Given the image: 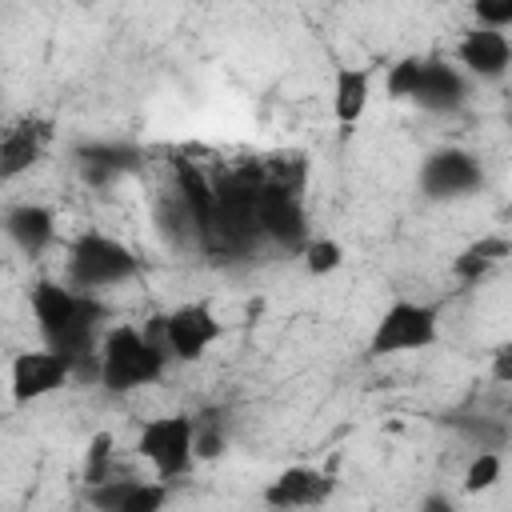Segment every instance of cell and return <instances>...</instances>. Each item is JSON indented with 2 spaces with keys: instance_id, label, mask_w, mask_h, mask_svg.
I'll return each instance as SVG.
<instances>
[{
  "instance_id": "7",
  "label": "cell",
  "mask_w": 512,
  "mask_h": 512,
  "mask_svg": "<svg viewBox=\"0 0 512 512\" xmlns=\"http://www.w3.org/2000/svg\"><path fill=\"white\" fill-rule=\"evenodd\" d=\"M68 380H72V364L56 348L16 352L12 356V368H8V384H12V400L16 404H32L40 396H52Z\"/></svg>"
},
{
  "instance_id": "21",
  "label": "cell",
  "mask_w": 512,
  "mask_h": 512,
  "mask_svg": "<svg viewBox=\"0 0 512 512\" xmlns=\"http://www.w3.org/2000/svg\"><path fill=\"white\" fill-rule=\"evenodd\" d=\"M500 468H504L500 452H496V448H480V452L468 460V468H464V488H468V492L492 488V484L500 480Z\"/></svg>"
},
{
  "instance_id": "19",
  "label": "cell",
  "mask_w": 512,
  "mask_h": 512,
  "mask_svg": "<svg viewBox=\"0 0 512 512\" xmlns=\"http://www.w3.org/2000/svg\"><path fill=\"white\" fill-rule=\"evenodd\" d=\"M112 456H116V448H112V432H96L92 440H88V452H84V484L92 488V484H104L108 476H112Z\"/></svg>"
},
{
  "instance_id": "13",
  "label": "cell",
  "mask_w": 512,
  "mask_h": 512,
  "mask_svg": "<svg viewBox=\"0 0 512 512\" xmlns=\"http://www.w3.org/2000/svg\"><path fill=\"white\" fill-rule=\"evenodd\" d=\"M168 500V488L164 484H148V480H104V484H92L88 488V504L96 508H108V512H156L160 504Z\"/></svg>"
},
{
  "instance_id": "22",
  "label": "cell",
  "mask_w": 512,
  "mask_h": 512,
  "mask_svg": "<svg viewBox=\"0 0 512 512\" xmlns=\"http://www.w3.org/2000/svg\"><path fill=\"white\" fill-rule=\"evenodd\" d=\"M420 68H424L420 56H404V60H396V64L388 68V96H396V100H412L416 80H420Z\"/></svg>"
},
{
  "instance_id": "14",
  "label": "cell",
  "mask_w": 512,
  "mask_h": 512,
  "mask_svg": "<svg viewBox=\"0 0 512 512\" xmlns=\"http://www.w3.org/2000/svg\"><path fill=\"white\" fill-rule=\"evenodd\" d=\"M4 232L24 256H40L56 240V216L44 204H12L4 212Z\"/></svg>"
},
{
  "instance_id": "3",
  "label": "cell",
  "mask_w": 512,
  "mask_h": 512,
  "mask_svg": "<svg viewBox=\"0 0 512 512\" xmlns=\"http://www.w3.org/2000/svg\"><path fill=\"white\" fill-rule=\"evenodd\" d=\"M136 452L152 464V472L160 480H180L192 472L196 464V424L184 412H168V416H152L140 424L136 436Z\"/></svg>"
},
{
  "instance_id": "8",
  "label": "cell",
  "mask_w": 512,
  "mask_h": 512,
  "mask_svg": "<svg viewBox=\"0 0 512 512\" xmlns=\"http://www.w3.org/2000/svg\"><path fill=\"white\" fill-rule=\"evenodd\" d=\"M456 60L476 76V80H500L512 68V40L504 36V28H468L456 44Z\"/></svg>"
},
{
  "instance_id": "10",
  "label": "cell",
  "mask_w": 512,
  "mask_h": 512,
  "mask_svg": "<svg viewBox=\"0 0 512 512\" xmlns=\"http://www.w3.org/2000/svg\"><path fill=\"white\" fill-rule=\"evenodd\" d=\"M48 140H52V124L40 116H24V120L8 124L4 140H0V180H16L20 172H28L44 156Z\"/></svg>"
},
{
  "instance_id": "9",
  "label": "cell",
  "mask_w": 512,
  "mask_h": 512,
  "mask_svg": "<svg viewBox=\"0 0 512 512\" xmlns=\"http://www.w3.org/2000/svg\"><path fill=\"white\" fill-rule=\"evenodd\" d=\"M332 492H336V480L328 472L296 464V468H284L276 480H268L260 496L272 508H308V504H324Z\"/></svg>"
},
{
  "instance_id": "16",
  "label": "cell",
  "mask_w": 512,
  "mask_h": 512,
  "mask_svg": "<svg viewBox=\"0 0 512 512\" xmlns=\"http://www.w3.org/2000/svg\"><path fill=\"white\" fill-rule=\"evenodd\" d=\"M512 256V240L508 236H480V240H472V244H464L460 252H456V260H452V280H460V284H480L492 268H500L504 260Z\"/></svg>"
},
{
  "instance_id": "24",
  "label": "cell",
  "mask_w": 512,
  "mask_h": 512,
  "mask_svg": "<svg viewBox=\"0 0 512 512\" xmlns=\"http://www.w3.org/2000/svg\"><path fill=\"white\" fill-rule=\"evenodd\" d=\"M492 380L496 384H512V340L492 348Z\"/></svg>"
},
{
  "instance_id": "11",
  "label": "cell",
  "mask_w": 512,
  "mask_h": 512,
  "mask_svg": "<svg viewBox=\"0 0 512 512\" xmlns=\"http://www.w3.org/2000/svg\"><path fill=\"white\" fill-rule=\"evenodd\" d=\"M72 160L88 184H112L116 176L140 168V152L124 140H84L72 148Z\"/></svg>"
},
{
  "instance_id": "23",
  "label": "cell",
  "mask_w": 512,
  "mask_h": 512,
  "mask_svg": "<svg viewBox=\"0 0 512 512\" xmlns=\"http://www.w3.org/2000/svg\"><path fill=\"white\" fill-rule=\"evenodd\" d=\"M476 24L484 28H508L512 24V0H468Z\"/></svg>"
},
{
  "instance_id": "4",
  "label": "cell",
  "mask_w": 512,
  "mask_h": 512,
  "mask_svg": "<svg viewBox=\"0 0 512 512\" xmlns=\"http://www.w3.org/2000/svg\"><path fill=\"white\" fill-rule=\"evenodd\" d=\"M128 276H136V256L104 236V232H84L80 240H72L68 248V284L84 288V292H100L112 284H124Z\"/></svg>"
},
{
  "instance_id": "15",
  "label": "cell",
  "mask_w": 512,
  "mask_h": 512,
  "mask_svg": "<svg viewBox=\"0 0 512 512\" xmlns=\"http://www.w3.org/2000/svg\"><path fill=\"white\" fill-rule=\"evenodd\" d=\"M368 100H372V72L368 68H352V64L336 68V80H332V112H336V124L352 132L360 124Z\"/></svg>"
},
{
  "instance_id": "18",
  "label": "cell",
  "mask_w": 512,
  "mask_h": 512,
  "mask_svg": "<svg viewBox=\"0 0 512 512\" xmlns=\"http://www.w3.org/2000/svg\"><path fill=\"white\" fill-rule=\"evenodd\" d=\"M192 424H196V460H216L228 444L224 416L220 412H200V416H192Z\"/></svg>"
},
{
  "instance_id": "2",
  "label": "cell",
  "mask_w": 512,
  "mask_h": 512,
  "mask_svg": "<svg viewBox=\"0 0 512 512\" xmlns=\"http://www.w3.org/2000/svg\"><path fill=\"white\" fill-rule=\"evenodd\" d=\"M436 340H440V304L392 300L368 336V356L420 352V348H432Z\"/></svg>"
},
{
  "instance_id": "1",
  "label": "cell",
  "mask_w": 512,
  "mask_h": 512,
  "mask_svg": "<svg viewBox=\"0 0 512 512\" xmlns=\"http://www.w3.org/2000/svg\"><path fill=\"white\" fill-rule=\"evenodd\" d=\"M100 360H104V372H100V388L112 392V396H124L140 384H152L164 376V364H168V352L136 324H116L104 332V344H100Z\"/></svg>"
},
{
  "instance_id": "5",
  "label": "cell",
  "mask_w": 512,
  "mask_h": 512,
  "mask_svg": "<svg viewBox=\"0 0 512 512\" xmlns=\"http://www.w3.org/2000/svg\"><path fill=\"white\" fill-rule=\"evenodd\" d=\"M416 184H420L424 200H460L484 184V168L464 148H436L432 156H424Z\"/></svg>"
},
{
  "instance_id": "17",
  "label": "cell",
  "mask_w": 512,
  "mask_h": 512,
  "mask_svg": "<svg viewBox=\"0 0 512 512\" xmlns=\"http://www.w3.org/2000/svg\"><path fill=\"white\" fill-rule=\"evenodd\" d=\"M448 424L452 428H460L472 444H480V448H500L504 440H508V432L512 428H504L500 420H492V416H448Z\"/></svg>"
},
{
  "instance_id": "25",
  "label": "cell",
  "mask_w": 512,
  "mask_h": 512,
  "mask_svg": "<svg viewBox=\"0 0 512 512\" xmlns=\"http://www.w3.org/2000/svg\"><path fill=\"white\" fill-rule=\"evenodd\" d=\"M508 100H512V92H508Z\"/></svg>"
},
{
  "instance_id": "6",
  "label": "cell",
  "mask_w": 512,
  "mask_h": 512,
  "mask_svg": "<svg viewBox=\"0 0 512 512\" xmlns=\"http://www.w3.org/2000/svg\"><path fill=\"white\" fill-rule=\"evenodd\" d=\"M224 324L216 320V312L204 300H188L172 312H164V348L176 360H200L216 340H220Z\"/></svg>"
},
{
  "instance_id": "12",
  "label": "cell",
  "mask_w": 512,
  "mask_h": 512,
  "mask_svg": "<svg viewBox=\"0 0 512 512\" xmlns=\"http://www.w3.org/2000/svg\"><path fill=\"white\" fill-rule=\"evenodd\" d=\"M464 96H468V84H464L460 68H452L448 60H424L416 92H412L416 108H424V112H456L464 104Z\"/></svg>"
},
{
  "instance_id": "20",
  "label": "cell",
  "mask_w": 512,
  "mask_h": 512,
  "mask_svg": "<svg viewBox=\"0 0 512 512\" xmlns=\"http://www.w3.org/2000/svg\"><path fill=\"white\" fill-rule=\"evenodd\" d=\"M340 264H344L340 240L320 236V240H308V244H304V268H308V276H328V272H336Z\"/></svg>"
}]
</instances>
